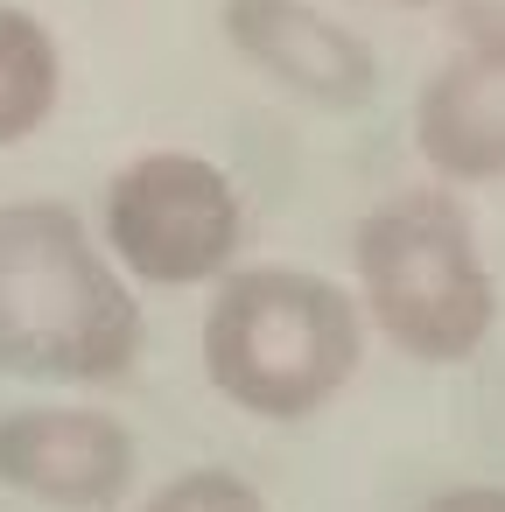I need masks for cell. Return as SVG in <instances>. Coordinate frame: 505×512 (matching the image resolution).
I'll return each mask as SVG.
<instances>
[{
	"label": "cell",
	"instance_id": "6da1fadb",
	"mask_svg": "<svg viewBox=\"0 0 505 512\" xmlns=\"http://www.w3.org/2000/svg\"><path fill=\"white\" fill-rule=\"evenodd\" d=\"M141 358V302L85 218L57 197L0 204V372L113 386Z\"/></svg>",
	"mask_w": 505,
	"mask_h": 512
},
{
	"label": "cell",
	"instance_id": "7a4b0ae2",
	"mask_svg": "<svg viewBox=\"0 0 505 512\" xmlns=\"http://www.w3.org/2000/svg\"><path fill=\"white\" fill-rule=\"evenodd\" d=\"M365 358V309L344 281L309 267H239L204 309V372L211 386L260 414L302 421L330 407Z\"/></svg>",
	"mask_w": 505,
	"mask_h": 512
},
{
	"label": "cell",
	"instance_id": "3957f363",
	"mask_svg": "<svg viewBox=\"0 0 505 512\" xmlns=\"http://www.w3.org/2000/svg\"><path fill=\"white\" fill-rule=\"evenodd\" d=\"M351 267H358V309L393 351L421 365H463L484 351L498 323V281L456 197L400 190L372 204L358 218Z\"/></svg>",
	"mask_w": 505,
	"mask_h": 512
},
{
	"label": "cell",
	"instance_id": "277c9868",
	"mask_svg": "<svg viewBox=\"0 0 505 512\" xmlns=\"http://www.w3.org/2000/svg\"><path fill=\"white\" fill-rule=\"evenodd\" d=\"M246 239V204L211 155L148 148L106 183V253L148 288L225 281Z\"/></svg>",
	"mask_w": 505,
	"mask_h": 512
},
{
	"label": "cell",
	"instance_id": "5b68a950",
	"mask_svg": "<svg viewBox=\"0 0 505 512\" xmlns=\"http://www.w3.org/2000/svg\"><path fill=\"white\" fill-rule=\"evenodd\" d=\"M134 428L106 407H8L0 414V484L57 505V512H106L134 484Z\"/></svg>",
	"mask_w": 505,
	"mask_h": 512
},
{
	"label": "cell",
	"instance_id": "8992f818",
	"mask_svg": "<svg viewBox=\"0 0 505 512\" xmlns=\"http://www.w3.org/2000/svg\"><path fill=\"white\" fill-rule=\"evenodd\" d=\"M218 22H225V43L260 78H274L281 92H295L323 113H358L379 85L365 36L344 29L316 0H225Z\"/></svg>",
	"mask_w": 505,
	"mask_h": 512
},
{
	"label": "cell",
	"instance_id": "52a82bcc",
	"mask_svg": "<svg viewBox=\"0 0 505 512\" xmlns=\"http://www.w3.org/2000/svg\"><path fill=\"white\" fill-rule=\"evenodd\" d=\"M414 155L442 183L505 176V36L463 29L414 99Z\"/></svg>",
	"mask_w": 505,
	"mask_h": 512
},
{
	"label": "cell",
	"instance_id": "ba28073f",
	"mask_svg": "<svg viewBox=\"0 0 505 512\" xmlns=\"http://www.w3.org/2000/svg\"><path fill=\"white\" fill-rule=\"evenodd\" d=\"M64 99V50L43 15L0 0V148H22L50 127Z\"/></svg>",
	"mask_w": 505,
	"mask_h": 512
},
{
	"label": "cell",
	"instance_id": "9c48e42d",
	"mask_svg": "<svg viewBox=\"0 0 505 512\" xmlns=\"http://www.w3.org/2000/svg\"><path fill=\"white\" fill-rule=\"evenodd\" d=\"M141 512H267V498L239 477V470H183V477H169L162 491H148L141 498Z\"/></svg>",
	"mask_w": 505,
	"mask_h": 512
},
{
	"label": "cell",
	"instance_id": "30bf717a",
	"mask_svg": "<svg viewBox=\"0 0 505 512\" xmlns=\"http://www.w3.org/2000/svg\"><path fill=\"white\" fill-rule=\"evenodd\" d=\"M421 512H505V484H449Z\"/></svg>",
	"mask_w": 505,
	"mask_h": 512
},
{
	"label": "cell",
	"instance_id": "8fae6325",
	"mask_svg": "<svg viewBox=\"0 0 505 512\" xmlns=\"http://www.w3.org/2000/svg\"><path fill=\"white\" fill-rule=\"evenodd\" d=\"M463 29H491V36H505V0H484V8H463Z\"/></svg>",
	"mask_w": 505,
	"mask_h": 512
},
{
	"label": "cell",
	"instance_id": "7c38bea8",
	"mask_svg": "<svg viewBox=\"0 0 505 512\" xmlns=\"http://www.w3.org/2000/svg\"><path fill=\"white\" fill-rule=\"evenodd\" d=\"M386 8H435V0H386Z\"/></svg>",
	"mask_w": 505,
	"mask_h": 512
}]
</instances>
